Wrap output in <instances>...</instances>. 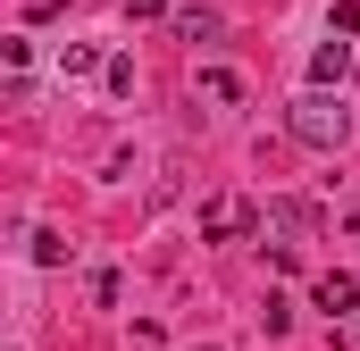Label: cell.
Segmentation results:
<instances>
[{
	"mask_svg": "<svg viewBox=\"0 0 360 351\" xmlns=\"http://www.w3.org/2000/svg\"><path fill=\"white\" fill-rule=\"evenodd\" d=\"M243 226H252V201H235V192L226 201H201V243H235Z\"/></svg>",
	"mask_w": 360,
	"mask_h": 351,
	"instance_id": "2",
	"label": "cell"
},
{
	"mask_svg": "<svg viewBox=\"0 0 360 351\" xmlns=\"http://www.w3.org/2000/svg\"><path fill=\"white\" fill-rule=\"evenodd\" d=\"M260 326H269V335H285V326H293V301H276V293H269V301H260Z\"/></svg>",
	"mask_w": 360,
	"mask_h": 351,
	"instance_id": "10",
	"label": "cell"
},
{
	"mask_svg": "<svg viewBox=\"0 0 360 351\" xmlns=\"http://www.w3.org/2000/svg\"><path fill=\"white\" fill-rule=\"evenodd\" d=\"M126 17H168V0H126Z\"/></svg>",
	"mask_w": 360,
	"mask_h": 351,
	"instance_id": "11",
	"label": "cell"
},
{
	"mask_svg": "<svg viewBox=\"0 0 360 351\" xmlns=\"http://www.w3.org/2000/svg\"><path fill=\"white\" fill-rule=\"evenodd\" d=\"M302 226H310V209H302V201H276V209H269V234H302Z\"/></svg>",
	"mask_w": 360,
	"mask_h": 351,
	"instance_id": "8",
	"label": "cell"
},
{
	"mask_svg": "<svg viewBox=\"0 0 360 351\" xmlns=\"http://www.w3.org/2000/svg\"><path fill=\"white\" fill-rule=\"evenodd\" d=\"M176 34L184 42H218V8H176Z\"/></svg>",
	"mask_w": 360,
	"mask_h": 351,
	"instance_id": "6",
	"label": "cell"
},
{
	"mask_svg": "<svg viewBox=\"0 0 360 351\" xmlns=\"http://www.w3.org/2000/svg\"><path fill=\"white\" fill-rule=\"evenodd\" d=\"M344 76H352V51H344V42H319V59H310V84L327 92V84H344Z\"/></svg>",
	"mask_w": 360,
	"mask_h": 351,
	"instance_id": "4",
	"label": "cell"
},
{
	"mask_svg": "<svg viewBox=\"0 0 360 351\" xmlns=\"http://www.w3.org/2000/svg\"><path fill=\"white\" fill-rule=\"evenodd\" d=\"M310 301H319L327 318H344V310H360V284H352V276H319V293H310Z\"/></svg>",
	"mask_w": 360,
	"mask_h": 351,
	"instance_id": "5",
	"label": "cell"
},
{
	"mask_svg": "<svg viewBox=\"0 0 360 351\" xmlns=\"http://www.w3.org/2000/svg\"><path fill=\"white\" fill-rule=\"evenodd\" d=\"M34 260L59 267V260H68V234H59V226H42V234H34Z\"/></svg>",
	"mask_w": 360,
	"mask_h": 351,
	"instance_id": "9",
	"label": "cell"
},
{
	"mask_svg": "<svg viewBox=\"0 0 360 351\" xmlns=\"http://www.w3.org/2000/svg\"><path fill=\"white\" fill-rule=\"evenodd\" d=\"M193 92H201V100H218V109H235V100H243V76H235V67H201Z\"/></svg>",
	"mask_w": 360,
	"mask_h": 351,
	"instance_id": "3",
	"label": "cell"
},
{
	"mask_svg": "<svg viewBox=\"0 0 360 351\" xmlns=\"http://www.w3.org/2000/svg\"><path fill=\"white\" fill-rule=\"evenodd\" d=\"M92 67H109L92 42H68V51H59V76H92Z\"/></svg>",
	"mask_w": 360,
	"mask_h": 351,
	"instance_id": "7",
	"label": "cell"
},
{
	"mask_svg": "<svg viewBox=\"0 0 360 351\" xmlns=\"http://www.w3.org/2000/svg\"><path fill=\"white\" fill-rule=\"evenodd\" d=\"M201 351H210V343H201Z\"/></svg>",
	"mask_w": 360,
	"mask_h": 351,
	"instance_id": "12",
	"label": "cell"
},
{
	"mask_svg": "<svg viewBox=\"0 0 360 351\" xmlns=\"http://www.w3.org/2000/svg\"><path fill=\"white\" fill-rule=\"evenodd\" d=\"M293 143H310V151H335L344 134H352V117H344V100H327V92H310V100H293Z\"/></svg>",
	"mask_w": 360,
	"mask_h": 351,
	"instance_id": "1",
	"label": "cell"
}]
</instances>
